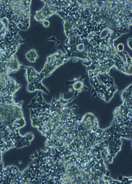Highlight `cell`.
<instances>
[{"label": "cell", "instance_id": "6da1fadb", "mask_svg": "<svg viewBox=\"0 0 132 184\" xmlns=\"http://www.w3.org/2000/svg\"><path fill=\"white\" fill-rule=\"evenodd\" d=\"M31 1H4L0 8V20L6 18L11 31L26 30L30 26Z\"/></svg>", "mask_w": 132, "mask_h": 184}, {"label": "cell", "instance_id": "7a4b0ae2", "mask_svg": "<svg viewBox=\"0 0 132 184\" xmlns=\"http://www.w3.org/2000/svg\"><path fill=\"white\" fill-rule=\"evenodd\" d=\"M66 60L62 53L59 51L48 56L43 68L41 72H37L39 79L42 82L43 79L50 76Z\"/></svg>", "mask_w": 132, "mask_h": 184}, {"label": "cell", "instance_id": "3957f363", "mask_svg": "<svg viewBox=\"0 0 132 184\" xmlns=\"http://www.w3.org/2000/svg\"><path fill=\"white\" fill-rule=\"evenodd\" d=\"M44 2L43 7L36 12L34 18L38 22H43L60 10L62 7L60 1H42Z\"/></svg>", "mask_w": 132, "mask_h": 184}, {"label": "cell", "instance_id": "277c9868", "mask_svg": "<svg viewBox=\"0 0 132 184\" xmlns=\"http://www.w3.org/2000/svg\"><path fill=\"white\" fill-rule=\"evenodd\" d=\"M26 70V76L28 82L27 89L30 92L36 91H42L45 94H49V91L43 83H40L36 80L34 75V72L36 70L32 67L24 66Z\"/></svg>", "mask_w": 132, "mask_h": 184}, {"label": "cell", "instance_id": "5b68a950", "mask_svg": "<svg viewBox=\"0 0 132 184\" xmlns=\"http://www.w3.org/2000/svg\"><path fill=\"white\" fill-rule=\"evenodd\" d=\"M26 57L30 62L34 63L38 58V56L37 51L34 49H32L26 54Z\"/></svg>", "mask_w": 132, "mask_h": 184}, {"label": "cell", "instance_id": "8992f818", "mask_svg": "<svg viewBox=\"0 0 132 184\" xmlns=\"http://www.w3.org/2000/svg\"><path fill=\"white\" fill-rule=\"evenodd\" d=\"M83 83L82 82L80 81H77L75 82L73 84V88L74 90L79 91L81 90L83 86Z\"/></svg>", "mask_w": 132, "mask_h": 184}, {"label": "cell", "instance_id": "52a82bcc", "mask_svg": "<svg viewBox=\"0 0 132 184\" xmlns=\"http://www.w3.org/2000/svg\"><path fill=\"white\" fill-rule=\"evenodd\" d=\"M43 22V24L44 26L46 27H48L49 26V21L46 20H44Z\"/></svg>", "mask_w": 132, "mask_h": 184}, {"label": "cell", "instance_id": "ba28073f", "mask_svg": "<svg viewBox=\"0 0 132 184\" xmlns=\"http://www.w3.org/2000/svg\"><path fill=\"white\" fill-rule=\"evenodd\" d=\"M97 152H95V153H94V154L95 155H97Z\"/></svg>", "mask_w": 132, "mask_h": 184}, {"label": "cell", "instance_id": "9c48e42d", "mask_svg": "<svg viewBox=\"0 0 132 184\" xmlns=\"http://www.w3.org/2000/svg\"><path fill=\"white\" fill-rule=\"evenodd\" d=\"M89 155L90 156H91L92 155V154L91 153H89Z\"/></svg>", "mask_w": 132, "mask_h": 184}]
</instances>
